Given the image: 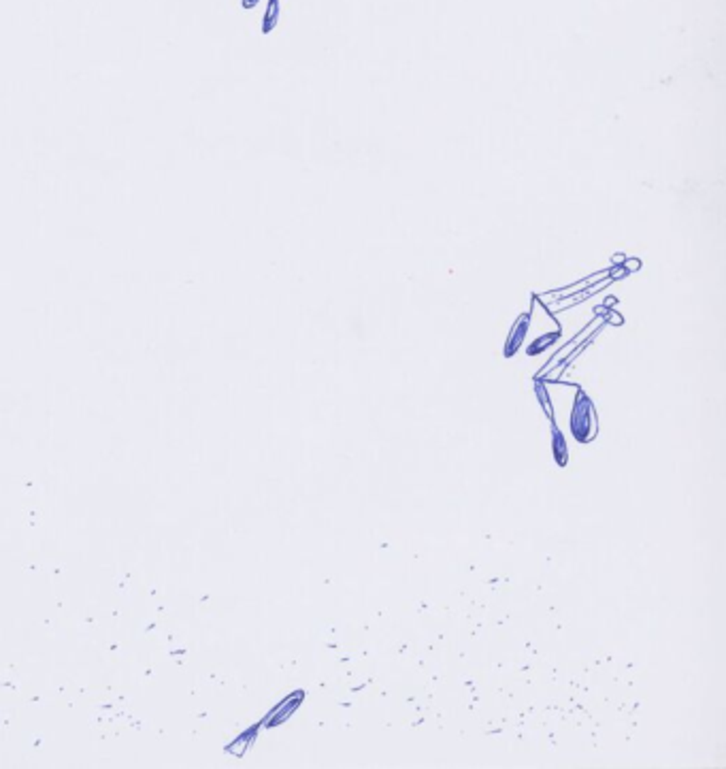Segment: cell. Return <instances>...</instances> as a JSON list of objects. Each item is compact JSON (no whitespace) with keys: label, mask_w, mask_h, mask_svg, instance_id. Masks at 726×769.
Returning <instances> with one entry per match:
<instances>
[{"label":"cell","mask_w":726,"mask_h":769,"mask_svg":"<svg viewBox=\"0 0 726 769\" xmlns=\"http://www.w3.org/2000/svg\"><path fill=\"white\" fill-rule=\"evenodd\" d=\"M571 432L579 443H588L596 435V413L590 396L585 392H577L571 413Z\"/></svg>","instance_id":"6da1fadb"},{"label":"cell","mask_w":726,"mask_h":769,"mask_svg":"<svg viewBox=\"0 0 726 769\" xmlns=\"http://www.w3.org/2000/svg\"><path fill=\"white\" fill-rule=\"evenodd\" d=\"M534 390H537V396H539V400H541V405H543V409H545V413L551 418V403H549V398H547V392H545V386L541 383V381H537V386H534Z\"/></svg>","instance_id":"5b68a950"},{"label":"cell","mask_w":726,"mask_h":769,"mask_svg":"<svg viewBox=\"0 0 726 769\" xmlns=\"http://www.w3.org/2000/svg\"><path fill=\"white\" fill-rule=\"evenodd\" d=\"M528 324H530V315L528 313H524V315H519L517 320H515V324H513V328H511V332H509V337H507V341H505V356L509 358V356H513L517 349H519V345H522V341H524V337H526V332H528Z\"/></svg>","instance_id":"7a4b0ae2"},{"label":"cell","mask_w":726,"mask_h":769,"mask_svg":"<svg viewBox=\"0 0 726 769\" xmlns=\"http://www.w3.org/2000/svg\"><path fill=\"white\" fill-rule=\"evenodd\" d=\"M558 339V330L556 332H549V334H545V337H541V339H537L530 347H528V354H537V351H543L549 343H554Z\"/></svg>","instance_id":"277c9868"},{"label":"cell","mask_w":726,"mask_h":769,"mask_svg":"<svg viewBox=\"0 0 726 769\" xmlns=\"http://www.w3.org/2000/svg\"><path fill=\"white\" fill-rule=\"evenodd\" d=\"M554 456L560 464L566 462V445H564V439L560 435V430L554 426Z\"/></svg>","instance_id":"3957f363"}]
</instances>
